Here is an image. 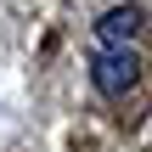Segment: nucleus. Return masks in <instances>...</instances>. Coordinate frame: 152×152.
Returning <instances> with one entry per match:
<instances>
[{"instance_id": "1", "label": "nucleus", "mask_w": 152, "mask_h": 152, "mask_svg": "<svg viewBox=\"0 0 152 152\" xmlns=\"http://www.w3.org/2000/svg\"><path fill=\"white\" fill-rule=\"evenodd\" d=\"M90 79H96L102 96H124V90H135V79H141V56H135L130 45H102V51L90 56Z\"/></svg>"}, {"instance_id": "2", "label": "nucleus", "mask_w": 152, "mask_h": 152, "mask_svg": "<svg viewBox=\"0 0 152 152\" xmlns=\"http://www.w3.org/2000/svg\"><path fill=\"white\" fill-rule=\"evenodd\" d=\"M141 6H113V11H102V23H96V39L102 45H130L135 34H141Z\"/></svg>"}]
</instances>
